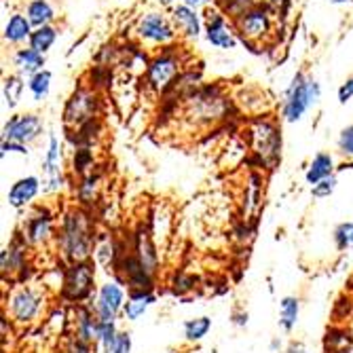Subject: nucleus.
I'll return each instance as SVG.
<instances>
[{"instance_id": "obj_1", "label": "nucleus", "mask_w": 353, "mask_h": 353, "mask_svg": "<svg viewBox=\"0 0 353 353\" xmlns=\"http://www.w3.org/2000/svg\"><path fill=\"white\" fill-rule=\"evenodd\" d=\"M98 237L100 231L93 210L74 205L59 218L55 248L57 252H61V259L66 263H83L93 259Z\"/></svg>"}, {"instance_id": "obj_2", "label": "nucleus", "mask_w": 353, "mask_h": 353, "mask_svg": "<svg viewBox=\"0 0 353 353\" xmlns=\"http://www.w3.org/2000/svg\"><path fill=\"white\" fill-rule=\"evenodd\" d=\"M319 102H322V85L317 79L307 77L303 70H299L283 93L279 117L283 123L290 125L301 123L311 108L319 106Z\"/></svg>"}, {"instance_id": "obj_3", "label": "nucleus", "mask_w": 353, "mask_h": 353, "mask_svg": "<svg viewBox=\"0 0 353 353\" xmlns=\"http://www.w3.org/2000/svg\"><path fill=\"white\" fill-rule=\"evenodd\" d=\"M186 117L197 125H214L224 121L231 110V100L224 95V89L218 83H205L195 93L182 102Z\"/></svg>"}, {"instance_id": "obj_4", "label": "nucleus", "mask_w": 353, "mask_h": 353, "mask_svg": "<svg viewBox=\"0 0 353 353\" xmlns=\"http://www.w3.org/2000/svg\"><path fill=\"white\" fill-rule=\"evenodd\" d=\"M245 140L259 159L261 168L273 170L281 159V130L271 117H254L248 121Z\"/></svg>"}, {"instance_id": "obj_5", "label": "nucleus", "mask_w": 353, "mask_h": 353, "mask_svg": "<svg viewBox=\"0 0 353 353\" xmlns=\"http://www.w3.org/2000/svg\"><path fill=\"white\" fill-rule=\"evenodd\" d=\"M47 307V294L43 288L28 283H15L11 292L5 299V315L15 326H32L39 322V317L45 313Z\"/></svg>"}, {"instance_id": "obj_6", "label": "nucleus", "mask_w": 353, "mask_h": 353, "mask_svg": "<svg viewBox=\"0 0 353 353\" xmlns=\"http://www.w3.org/2000/svg\"><path fill=\"white\" fill-rule=\"evenodd\" d=\"M95 261L83 263H66L59 281V301L63 305H87L95 296Z\"/></svg>"}, {"instance_id": "obj_7", "label": "nucleus", "mask_w": 353, "mask_h": 353, "mask_svg": "<svg viewBox=\"0 0 353 353\" xmlns=\"http://www.w3.org/2000/svg\"><path fill=\"white\" fill-rule=\"evenodd\" d=\"M277 23H279L277 15L265 5H254L237 19H233L239 43L250 47L252 51L263 49V45H267L273 39Z\"/></svg>"}, {"instance_id": "obj_8", "label": "nucleus", "mask_w": 353, "mask_h": 353, "mask_svg": "<svg viewBox=\"0 0 353 353\" xmlns=\"http://www.w3.org/2000/svg\"><path fill=\"white\" fill-rule=\"evenodd\" d=\"M100 110H102V98L100 91L93 89L91 85H81L77 87L70 98L63 104L61 110V123H63V132L70 130H79L85 123L100 119Z\"/></svg>"}, {"instance_id": "obj_9", "label": "nucleus", "mask_w": 353, "mask_h": 353, "mask_svg": "<svg viewBox=\"0 0 353 353\" xmlns=\"http://www.w3.org/2000/svg\"><path fill=\"white\" fill-rule=\"evenodd\" d=\"M134 34H136V39L142 45L161 47V49L176 45V41L180 39L176 28H174V21H172L170 13L161 11V9L142 11L138 15V19H136Z\"/></svg>"}, {"instance_id": "obj_10", "label": "nucleus", "mask_w": 353, "mask_h": 353, "mask_svg": "<svg viewBox=\"0 0 353 353\" xmlns=\"http://www.w3.org/2000/svg\"><path fill=\"white\" fill-rule=\"evenodd\" d=\"M182 66L184 61L180 57V49L176 45L163 47L148 59V66L144 70L146 87L159 95H163L172 87V83L182 74Z\"/></svg>"}, {"instance_id": "obj_11", "label": "nucleus", "mask_w": 353, "mask_h": 353, "mask_svg": "<svg viewBox=\"0 0 353 353\" xmlns=\"http://www.w3.org/2000/svg\"><path fill=\"white\" fill-rule=\"evenodd\" d=\"M55 212H51L47 205H34L30 208L28 216L21 220V227L17 229L30 248H39L55 241L57 235V220Z\"/></svg>"}, {"instance_id": "obj_12", "label": "nucleus", "mask_w": 353, "mask_h": 353, "mask_svg": "<svg viewBox=\"0 0 353 353\" xmlns=\"http://www.w3.org/2000/svg\"><path fill=\"white\" fill-rule=\"evenodd\" d=\"M203 39L218 51H233L239 45L233 21L214 5L203 11Z\"/></svg>"}, {"instance_id": "obj_13", "label": "nucleus", "mask_w": 353, "mask_h": 353, "mask_svg": "<svg viewBox=\"0 0 353 353\" xmlns=\"http://www.w3.org/2000/svg\"><path fill=\"white\" fill-rule=\"evenodd\" d=\"M127 294H130V290H127L125 283L119 281L117 277L104 281L98 288V292H95L91 301V307L95 315L100 317V322H119V317H123Z\"/></svg>"}, {"instance_id": "obj_14", "label": "nucleus", "mask_w": 353, "mask_h": 353, "mask_svg": "<svg viewBox=\"0 0 353 353\" xmlns=\"http://www.w3.org/2000/svg\"><path fill=\"white\" fill-rule=\"evenodd\" d=\"M45 134V121L39 112H15L3 125V140L34 144Z\"/></svg>"}, {"instance_id": "obj_15", "label": "nucleus", "mask_w": 353, "mask_h": 353, "mask_svg": "<svg viewBox=\"0 0 353 353\" xmlns=\"http://www.w3.org/2000/svg\"><path fill=\"white\" fill-rule=\"evenodd\" d=\"M130 241H132V252L138 259V263L144 267V271L157 277L159 271H161V256H159L154 235L146 222L136 224V229L130 231Z\"/></svg>"}, {"instance_id": "obj_16", "label": "nucleus", "mask_w": 353, "mask_h": 353, "mask_svg": "<svg viewBox=\"0 0 353 353\" xmlns=\"http://www.w3.org/2000/svg\"><path fill=\"white\" fill-rule=\"evenodd\" d=\"M28 256H30V245L23 239V235L19 231H15L11 241L3 248V252H0V273H3V277L5 279L9 277L15 283L17 277L30 267Z\"/></svg>"}, {"instance_id": "obj_17", "label": "nucleus", "mask_w": 353, "mask_h": 353, "mask_svg": "<svg viewBox=\"0 0 353 353\" xmlns=\"http://www.w3.org/2000/svg\"><path fill=\"white\" fill-rule=\"evenodd\" d=\"M170 17L180 39L195 43L203 37V13H199V9L180 3L170 11Z\"/></svg>"}, {"instance_id": "obj_18", "label": "nucleus", "mask_w": 353, "mask_h": 353, "mask_svg": "<svg viewBox=\"0 0 353 353\" xmlns=\"http://www.w3.org/2000/svg\"><path fill=\"white\" fill-rule=\"evenodd\" d=\"M72 336L83 341V343H91V345H98V336H100V317L95 315L91 303L87 305H77L72 307Z\"/></svg>"}, {"instance_id": "obj_19", "label": "nucleus", "mask_w": 353, "mask_h": 353, "mask_svg": "<svg viewBox=\"0 0 353 353\" xmlns=\"http://www.w3.org/2000/svg\"><path fill=\"white\" fill-rule=\"evenodd\" d=\"M43 192V180L41 176H21L17 178L9 190H7V201L13 210H28L32 208V203H34V199Z\"/></svg>"}, {"instance_id": "obj_20", "label": "nucleus", "mask_w": 353, "mask_h": 353, "mask_svg": "<svg viewBox=\"0 0 353 353\" xmlns=\"http://www.w3.org/2000/svg\"><path fill=\"white\" fill-rule=\"evenodd\" d=\"M100 165H95L93 172H89L87 176L77 178L74 184V199L77 205L93 210V205L100 201V188H102V172L98 170Z\"/></svg>"}, {"instance_id": "obj_21", "label": "nucleus", "mask_w": 353, "mask_h": 353, "mask_svg": "<svg viewBox=\"0 0 353 353\" xmlns=\"http://www.w3.org/2000/svg\"><path fill=\"white\" fill-rule=\"evenodd\" d=\"M32 32H34V26L30 23V19L26 17V13L23 11H13L9 15V19L5 21L3 41L9 47H23V45H28Z\"/></svg>"}, {"instance_id": "obj_22", "label": "nucleus", "mask_w": 353, "mask_h": 353, "mask_svg": "<svg viewBox=\"0 0 353 353\" xmlns=\"http://www.w3.org/2000/svg\"><path fill=\"white\" fill-rule=\"evenodd\" d=\"M11 63H13L15 72H19L26 79H30L32 74L45 70V66H47V55L39 53L37 49H32L30 45H23V47H17L13 51Z\"/></svg>"}, {"instance_id": "obj_23", "label": "nucleus", "mask_w": 353, "mask_h": 353, "mask_svg": "<svg viewBox=\"0 0 353 353\" xmlns=\"http://www.w3.org/2000/svg\"><path fill=\"white\" fill-rule=\"evenodd\" d=\"M159 301L157 290H132L127 294L125 307H123V319L127 322H138L140 317L148 313V309Z\"/></svg>"}, {"instance_id": "obj_24", "label": "nucleus", "mask_w": 353, "mask_h": 353, "mask_svg": "<svg viewBox=\"0 0 353 353\" xmlns=\"http://www.w3.org/2000/svg\"><path fill=\"white\" fill-rule=\"evenodd\" d=\"M23 13L34 28L53 26L55 19L59 17V9L55 0H28Z\"/></svg>"}, {"instance_id": "obj_25", "label": "nucleus", "mask_w": 353, "mask_h": 353, "mask_svg": "<svg viewBox=\"0 0 353 353\" xmlns=\"http://www.w3.org/2000/svg\"><path fill=\"white\" fill-rule=\"evenodd\" d=\"M336 163H334V157L330 152H317L313 154V159L309 161L307 170H305V180L309 186H315L322 180L330 178L336 174Z\"/></svg>"}, {"instance_id": "obj_26", "label": "nucleus", "mask_w": 353, "mask_h": 353, "mask_svg": "<svg viewBox=\"0 0 353 353\" xmlns=\"http://www.w3.org/2000/svg\"><path fill=\"white\" fill-rule=\"evenodd\" d=\"M28 89V79L19 72H11L3 79V100L7 110H15L23 98V91Z\"/></svg>"}, {"instance_id": "obj_27", "label": "nucleus", "mask_w": 353, "mask_h": 353, "mask_svg": "<svg viewBox=\"0 0 353 353\" xmlns=\"http://www.w3.org/2000/svg\"><path fill=\"white\" fill-rule=\"evenodd\" d=\"M301 317V299L294 294H288L279 301V328L290 334Z\"/></svg>"}, {"instance_id": "obj_28", "label": "nucleus", "mask_w": 353, "mask_h": 353, "mask_svg": "<svg viewBox=\"0 0 353 353\" xmlns=\"http://www.w3.org/2000/svg\"><path fill=\"white\" fill-rule=\"evenodd\" d=\"M212 330V317L210 315H199V317H192V319H186L182 324V334H184V341L188 345H197L201 343Z\"/></svg>"}, {"instance_id": "obj_29", "label": "nucleus", "mask_w": 353, "mask_h": 353, "mask_svg": "<svg viewBox=\"0 0 353 353\" xmlns=\"http://www.w3.org/2000/svg\"><path fill=\"white\" fill-rule=\"evenodd\" d=\"M57 39H59V28L57 26H43V28H34L28 45L32 49H37L39 53L47 55L53 49V45L57 43Z\"/></svg>"}, {"instance_id": "obj_30", "label": "nucleus", "mask_w": 353, "mask_h": 353, "mask_svg": "<svg viewBox=\"0 0 353 353\" xmlns=\"http://www.w3.org/2000/svg\"><path fill=\"white\" fill-rule=\"evenodd\" d=\"M51 85H53V72L49 68L37 72V74H32L28 79V91L32 95V100L34 102H43L49 98V93H51Z\"/></svg>"}, {"instance_id": "obj_31", "label": "nucleus", "mask_w": 353, "mask_h": 353, "mask_svg": "<svg viewBox=\"0 0 353 353\" xmlns=\"http://www.w3.org/2000/svg\"><path fill=\"white\" fill-rule=\"evenodd\" d=\"M93 170H95L93 148H74V152H72V174L77 178H81V176H87Z\"/></svg>"}, {"instance_id": "obj_32", "label": "nucleus", "mask_w": 353, "mask_h": 353, "mask_svg": "<svg viewBox=\"0 0 353 353\" xmlns=\"http://www.w3.org/2000/svg\"><path fill=\"white\" fill-rule=\"evenodd\" d=\"M332 241L339 252H349L353 250V220L341 222L332 231Z\"/></svg>"}, {"instance_id": "obj_33", "label": "nucleus", "mask_w": 353, "mask_h": 353, "mask_svg": "<svg viewBox=\"0 0 353 353\" xmlns=\"http://www.w3.org/2000/svg\"><path fill=\"white\" fill-rule=\"evenodd\" d=\"M351 345V334L341 328V326H332L326 330L324 336V351H332V349H341V347H349Z\"/></svg>"}, {"instance_id": "obj_34", "label": "nucleus", "mask_w": 353, "mask_h": 353, "mask_svg": "<svg viewBox=\"0 0 353 353\" xmlns=\"http://www.w3.org/2000/svg\"><path fill=\"white\" fill-rule=\"evenodd\" d=\"M119 326L117 322H102L100 324V336H98V347L102 349V353H110L112 345L119 339Z\"/></svg>"}, {"instance_id": "obj_35", "label": "nucleus", "mask_w": 353, "mask_h": 353, "mask_svg": "<svg viewBox=\"0 0 353 353\" xmlns=\"http://www.w3.org/2000/svg\"><path fill=\"white\" fill-rule=\"evenodd\" d=\"M336 150H339L345 159H353V123H349L347 127H343V130L339 132Z\"/></svg>"}, {"instance_id": "obj_36", "label": "nucleus", "mask_w": 353, "mask_h": 353, "mask_svg": "<svg viewBox=\"0 0 353 353\" xmlns=\"http://www.w3.org/2000/svg\"><path fill=\"white\" fill-rule=\"evenodd\" d=\"M336 186H339V176L334 174V176L322 180L319 184L311 186V195H313L315 199H328V197L332 195V192L336 190Z\"/></svg>"}, {"instance_id": "obj_37", "label": "nucleus", "mask_w": 353, "mask_h": 353, "mask_svg": "<svg viewBox=\"0 0 353 353\" xmlns=\"http://www.w3.org/2000/svg\"><path fill=\"white\" fill-rule=\"evenodd\" d=\"M110 79H112L110 66H102V63H98V66H93V70H91V83L89 85L100 91L102 87H108Z\"/></svg>"}, {"instance_id": "obj_38", "label": "nucleus", "mask_w": 353, "mask_h": 353, "mask_svg": "<svg viewBox=\"0 0 353 353\" xmlns=\"http://www.w3.org/2000/svg\"><path fill=\"white\" fill-rule=\"evenodd\" d=\"M256 3L269 7V9L277 15V19H279V17L283 19V17L288 15V11H290V7H292L294 0H256Z\"/></svg>"}, {"instance_id": "obj_39", "label": "nucleus", "mask_w": 353, "mask_h": 353, "mask_svg": "<svg viewBox=\"0 0 353 353\" xmlns=\"http://www.w3.org/2000/svg\"><path fill=\"white\" fill-rule=\"evenodd\" d=\"M7 154L28 157L30 154V146L28 144H19V142H11V140H3V144H0V157L5 159Z\"/></svg>"}, {"instance_id": "obj_40", "label": "nucleus", "mask_w": 353, "mask_h": 353, "mask_svg": "<svg viewBox=\"0 0 353 353\" xmlns=\"http://www.w3.org/2000/svg\"><path fill=\"white\" fill-rule=\"evenodd\" d=\"M98 349H100L98 345L83 343V341H79V339L70 336V341H68L66 349H63L61 353H98Z\"/></svg>"}, {"instance_id": "obj_41", "label": "nucleus", "mask_w": 353, "mask_h": 353, "mask_svg": "<svg viewBox=\"0 0 353 353\" xmlns=\"http://www.w3.org/2000/svg\"><path fill=\"white\" fill-rule=\"evenodd\" d=\"M134 349V339H132V332H127V330H121L119 332V339L117 343L112 345L110 353H132Z\"/></svg>"}, {"instance_id": "obj_42", "label": "nucleus", "mask_w": 353, "mask_h": 353, "mask_svg": "<svg viewBox=\"0 0 353 353\" xmlns=\"http://www.w3.org/2000/svg\"><path fill=\"white\" fill-rule=\"evenodd\" d=\"M336 100H339L341 106H345V104H349V102L353 100V74L347 77V79L341 83V87H339V91H336Z\"/></svg>"}, {"instance_id": "obj_43", "label": "nucleus", "mask_w": 353, "mask_h": 353, "mask_svg": "<svg viewBox=\"0 0 353 353\" xmlns=\"http://www.w3.org/2000/svg\"><path fill=\"white\" fill-rule=\"evenodd\" d=\"M152 3H154L157 9H161V11H172L176 5L182 3V0H152Z\"/></svg>"}, {"instance_id": "obj_44", "label": "nucleus", "mask_w": 353, "mask_h": 353, "mask_svg": "<svg viewBox=\"0 0 353 353\" xmlns=\"http://www.w3.org/2000/svg\"><path fill=\"white\" fill-rule=\"evenodd\" d=\"M281 353H309V351H307L305 343H301V341H292V343L288 345Z\"/></svg>"}, {"instance_id": "obj_45", "label": "nucleus", "mask_w": 353, "mask_h": 353, "mask_svg": "<svg viewBox=\"0 0 353 353\" xmlns=\"http://www.w3.org/2000/svg\"><path fill=\"white\" fill-rule=\"evenodd\" d=\"M188 7H195V9H208L214 5V0H182Z\"/></svg>"}, {"instance_id": "obj_46", "label": "nucleus", "mask_w": 353, "mask_h": 353, "mask_svg": "<svg viewBox=\"0 0 353 353\" xmlns=\"http://www.w3.org/2000/svg\"><path fill=\"white\" fill-rule=\"evenodd\" d=\"M231 5H233V0H214V7H216L218 11H222V13L227 11Z\"/></svg>"}, {"instance_id": "obj_47", "label": "nucleus", "mask_w": 353, "mask_h": 353, "mask_svg": "<svg viewBox=\"0 0 353 353\" xmlns=\"http://www.w3.org/2000/svg\"><path fill=\"white\" fill-rule=\"evenodd\" d=\"M233 322H235L237 326H245V324H248V313H235V315H233Z\"/></svg>"}, {"instance_id": "obj_48", "label": "nucleus", "mask_w": 353, "mask_h": 353, "mask_svg": "<svg viewBox=\"0 0 353 353\" xmlns=\"http://www.w3.org/2000/svg\"><path fill=\"white\" fill-rule=\"evenodd\" d=\"M324 353H353V347H341V349H332V351H324Z\"/></svg>"}, {"instance_id": "obj_49", "label": "nucleus", "mask_w": 353, "mask_h": 353, "mask_svg": "<svg viewBox=\"0 0 353 353\" xmlns=\"http://www.w3.org/2000/svg\"><path fill=\"white\" fill-rule=\"evenodd\" d=\"M279 349H281V341H279V339H273V341H271V351L279 353Z\"/></svg>"}, {"instance_id": "obj_50", "label": "nucleus", "mask_w": 353, "mask_h": 353, "mask_svg": "<svg viewBox=\"0 0 353 353\" xmlns=\"http://www.w3.org/2000/svg\"><path fill=\"white\" fill-rule=\"evenodd\" d=\"M330 5H336V7H341V5H349V3H353V0H328Z\"/></svg>"}, {"instance_id": "obj_51", "label": "nucleus", "mask_w": 353, "mask_h": 353, "mask_svg": "<svg viewBox=\"0 0 353 353\" xmlns=\"http://www.w3.org/2000/svg\"><path fill=\"white\" fill-rule=\"evenodd\" d=\"M157 353H180L178 349H165V351H157Z\"/></svg>"}, {"instance_id": "obj_52", "label": "nucleus", "mask_w": 353, "mask_h": 353, "mask_svg": "<svg viewBox=\"0 0 353 353\" xmlns=\"http://www.w3.org/2000/svg\"><path fill=\"white\" fill-rule=\"evenodd\" d=\"M186 353H203L201 349H192V351H186Z\"/></svg>"}]
</instances>
